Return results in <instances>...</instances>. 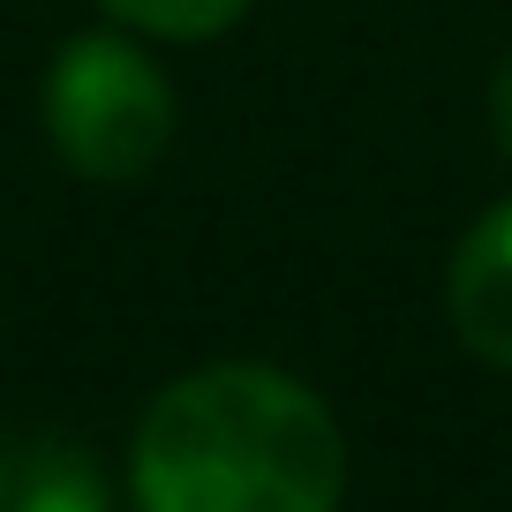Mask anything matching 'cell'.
Instances as JSON below:
<instances>
[{
    "label": "cell",
    "mask_w": 512,
    "mask_h": 512,
    "mask_svg": "<svg viewBox=\"0 0 512 512\" xmlns=\"http://www.w3.org/2000/svg\"><path fill=\"white\" fill-rule=\"evenodd\" d=\"M347 445L309 384L219 362L166 384L136 430L144 512H339Z\"/></svg>",
    "instance_id": "1"
},
{
    "label": "cell",
    "mask_w": 512,
    "mask_h": 512,
    "mask_svg": "<svg viewBox=\"0 0 512 512\" xmlns=\"http://www.w3.org/2000/svg\"><path fill=\"white\" fill-rule=\"evenodd\" d=\"M53 151L83 181H144L174 144V98L166 76L128 38H76L46 76Z\"/></svg>",
    "instance_id": "2"
},
{
    "label": "cell",
    "mask_w": 512,
    "mask_h": 512,
    "mask_svg": "<svg viewBox=\"0 0 512 512\" xmlns=\"http://www.w3.org/2000/svg\"><path fill=\"white\" fill-rule=\"evenodd\" d=\"M452 324L482 362L512 369V204L467 234L460 264H452Z\"/></svg>",
    "instance_id": "3"
},
{
    "label": "cell",
    "mask_w": 512,
    "mask_h": 512,
    "mask_svg": "<svg viewBox=\"0 0 512 512\" xmlns=\"http://www.w3.org/2000/svg\"><path fill=\"white\" fill-rule=\"evenodd\" d=\"M0 512H106V490L83 452L16 437L0 445Z\"/></svg>",
    "instance_id": "4"
},
{
    "label": "cell",
    "mask_w": 512,
    "mask_h": 512,
    "mask_svg": "<svg viewBox=\"0 0 512 512\" xmlns=\"http://www.w3.org/2000/svg\"><path fill=\"white\" fill-rule=\"evenodd\" d=\"M106 16L144 38H219L249 16V0H106Z\"/></svg>",
    "instance_id": "5"
},
{
    "label": "cell",
    "mask_w": 512,
    "mask_h": 512,
    "mask_svg": "<svg viewBox=\"0 0 512 512\" xmlns=\"http://www.w3.org/2000/svg\"><path fill=\"white\" fill-rule=\"evenodd\" d=\"M490 128H497V144L512 151V46H505V61H497V76H490Z\"/></svg>",
    "instance_id": "6"
}]
</instances>
